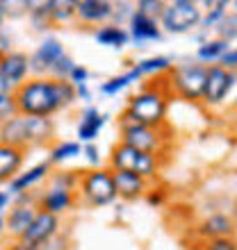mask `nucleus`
<instances>
[{
  "instance_id": "obj_1",
  "label": "nucleus",
  "mask_w": 237,
  "mask_h": 250,
  "mask_svg": "<svg viewBox=\"0 0 237 250\" xmlns=\"http://www.w3.org/2000/svg\"><path fill=\"white\" fill-rule=\"evenodd\" d=\"M169 100H171V93H169V84H166L165 75V78H158V82L146 84L137 93H132L118 123H139L160 130L166 125Z\"/></svg>"
},
{
  "instance_id": "obj_2",
  "label": "nucleus",
  "mask_w": 237,
  "mask_h": 250,
  "mask_svg": "<svg viewBox=\"0 0 237 250\" xmlns=\"http://www.w3.org/2000/svg\"><path fill=\"white\" fill-rule=\"evenodd\" d=\"M16 112L32 119H53L59 107L57 80L53 78H27L21 86L12 91Z\"/></svg>"
},
{
  "instance_id": "obj_3",
  "label": "nucleus",
  "mask_w": 237,
  "mask_h": 250,
  "mask_svg": "<svg viewBox=\"0 0 237 250\" xmlns=\"http://www.w3.org/2000/svg\"><path fill=\"white\" fill-rule=\"evenodd\" d=\"M107 168L112 173L125 171V173H135L139 178H144L146 182H151L160 175L162 168V157L158 155H148V152H139L130 146L117 144L107 157Z\"/></svg>"
},
{
  "instance_id": "obj_4",
  "label": "nucleus",
  "mask_w": 237,
  "mask_h": 250,
  "mask_svg": "<svg viewBox=\"0 0 237 250\" xmlns=\"http://www.w3.org/2000/svg\"><path fill=\"white\" fill-rule=\"evenodd\" d=\"M205 71L208 66L198 62H185V64H173L171 71L166 73V84L171 98H183L187 103H201L205 84Z\"/></svg>"
},
{
  "instance_id": "obj_5",
  "label": "nucleus",
  "mask_w": 237,
  "mask_h": 250,
  "mask_svg": "<svg viewBox=\"0 0 237 250\" xmlns=\"http://www.w3.org/2000/svg\"><path fill=\"white\" fill-rule=\"evenodd\" d=\"M78 200H82L87 207H94V209L112 205L117 200L112 171L107 166L82 171V178L78 185Z\"/></svg>"
},
{
  "instance_id": "obj_6",
  "label": "nucleus",
  "mask_w": 237,
  "mask_h": 250,
  "mask_svg": "<svg viewBox=\"0 0 237 250\" xmlns=\"http://www.w3.org/2000/svg\"><path fill=\"white\" fill-rule=\"evenodd\" d=\"M203 9L194 0H171L165 2L158 16V25L162 32L169 34H185L201 25Z\"/></svg>"
},
{
  "instance_id": "obj_7",
  "label": "nucleus",
  "mask_w": 237,
  "mask_h": 250,
  "mask_svg": "<svg viewBox=\"0 0 237 250\" xmlns=\"http://www.w3.org/2000/svg\"><path fill=\"white\" fill-rule=\"evenodd\" d=\"M118 144L130 146L139 152H148V155H165V137H162V127H146L139 123H118Z\"/></svg>"
},
{
  "instance_id": "obj_8",
  "label": "nucleus",
  "mask_w": 237,
  "mask_h": 250,
  "mask_svg": "<svg viewBox=\"0 0 237 250\" xmlns=\"http://www.w3.org/2000/svg\"><path fill=\"white\" fill-rule=\"evenodd\" d=\"M235 82H237V75L233 71H226V68H221V66H217V64L208 66L201 103L208 107L221 105V103L228 98V93L235 89Z\"/></svg>"
},
{
  "instance_id": "obj_9",
  "label": "nucleus",
  "mask_w": 237,
  "mask_h": 250,
  "mask_svg": "<svg viewBox=\"0 0 237 250\" xmlns=\"http://www.w3.org/2000/svg\"><path fill=\"white\" fill-rule=\"evenodd\" d=\"M62 55H66L64 43L57 37H46L32 55H27L30 57V75L32 78H48V71L53 68V64Z\"/></svg>"
},
{
  "instance_id": "obj_10",
  "label": "nucleus",
  "mask_w": 237,
  "mask_h": 250,
  "mask_svg": "<svg viewBox=\"0 0 237 250\" xmlns=\"http://www.w3.org/2000/svg\"><path fill=\"white\" fill-rule=\"evenodd\" d=\"M59 228H62V218L53 216V214H48V211L37 209L32 223H30V228L25 230V234H23L21 241H25V244H30V246L41 248V246H46L50 239L57 237Z\"/></svg>"
},
{
  "instance_id": "obj_11",
  "label": "nucleus",
  "mask_w": 237,
  "mask_h": 250,
  "mask_svg": "<svg viewBox=\"0 0 237 250\" xmlns=\"http://www.w3.org/2000/svg\"><path fill=\"white\" fill-rule=\"evenodd\" d=\"M78 193L75 191H66V189H55V187H46L44 193H39L37 198V209L48 211L53 216H62L69 211L75 209L78 205Z\"/></svg>"
},
{
  "instance_id": "obj_12",
  "label": "nucleus",
  "mask_w": 237,
  "mask_h": 250,
  "mask_svg": "<svg viewBox=\"0 0 237 250\" xmlns=\"http://www.w3.org/2000/svg\"><path fill=\"white\" fill-rule=\"evenodd\" d=\"M112 12L110 0H75V21L82 25H105L112 21Z\"/></svg>"
},
{
  "instance_id": "obj_13",
  "label": "nucleus",
  "mask_w": 237,
  "mask_h": 250,
  "mask_svg": "<svg viewBox=\"0 0 237 250\" xmlns=\"http://www.w3.org/2000/svg\"><path fill=\"white\" fill-rule=\"evenodd\" d=\"M0 78L12 86V91L23 84L27 78H32L30 75V57H27V53H21V50L7 53L2 57V64H0Z\"/></svg>"
},
{
  "instance_id": "obj_14",
  "label": "nucleus",
  "mask_w": 237,
  "mask_h": 250,
  "mask_svg": "<svg viewBox=\"0 0 237 250\" xmlns=\"http://www.w3.org/2000/svg\"><path fill=\"white\" fill-rule=\"evenodd\" d=\"M53 171V166L48 164V162H39V164L30 166L27 171H21L16 178L7 185V191H9V196H21V193H27V191H32L37 185L41 182H46L48 175Z\"/></svg>"
},
{
  "instance_id": "obj_15",
  "label": "nucleus",
  "mask_w": 237,
  "mask_h": 250,
  "mask_svg": "<svg viewBox=\"0 0 237 250\" xmlns=\"http://www.w3.org/2000/svg\"><path fill=\"white\" fill-rule=\"evenodd\" d=\"M110 116L107 114H100V109L87 105L82 112H80V123H78V144H96L100 130L107 125Z\"/></svg>"
},
{
  "instance_id": "obj_16",
  "label": "nucleus",
  "mask_w": 237,
  "mask_h": 250,
  "mask_svg": "<svg viewBox=\"0 0 237 250\" xmlns=\"http://www.w3.org/2000/svg\"><path fill=\"white\" fill-rule=\"evenodd\" d=\"M114 178V189H117V198L125 200V203H135L139 198L146 196V191L151 189V182H146L144 178H139L135 173L117 171L112 173Z\"/></svg>"
},
{
  "instance_id": "obj_17",
  "label": "nucleus",
  "mask_w": 237,
  "mask_h": 250,
  "mask_svg": "<svg viewBox=\"0 0 237 250\" xmlns=\"http://www.w3.org/2000/svg\"><path fill=\"white\" fill-rule=\"evenodd\" d=\"M128 37L135 43H146V41H160L162 39V30L158 25V19L144 16L142 12L132 9L130 19H128Z\"/></svg>"
},
{
  "instance_id": "obj_18",
  "label": "nucleus",
  "mask_w": 237,
  "mask_h": 250,
  "mask_svg": "<svg viewBox=\"0 0 237 250\" xmlns=\"http://www.w3.org/2000/svg\"><path fill=\"white\" fill-rule=\"evenodd\" d=\"M34 214H37L34 205H14L12 203V207L7 209V216H2L5 218V234H9L14 241L23 239L25 230L32 223Z\"/></svg>"
},
{
  "instance_id": "obj_19",
  "label": "nucleus",
  "mask_w": 237,
  "mask_h": 250,
  "mask_svg": "<svg viewBox=\"0 0 237 250\" xmlns=\"http://www.w3.org/2000/svg\"><path fill=\"white\" fill-rule=\"evenodd\" d=\"M25 150L14 148V146L0 144V185H9L25 164Z\"/></svg>"
},
{
  "instance_id": "obj_20",
  "label": "nucleus",
  "mask_w": 237,
  "mask_h": 250,
  "mask_svg": "<svg viewBox=\"0 0 237 250\" xmlns=\"http://www.w3.org/2000/svg\"><path fill=\"white\" fill-rule=\"evenodd\" d=\"M198 234L208 241V239H217V237H235V221L233 216L228 214H210V216H205L198 225Z\"/></svg>"
},
{
  "instance_id": "obj_21",
  "label": "nucleus",
  "mask_w": 237,
  "mask_h": 250,
  "mask_svg": "<svg viewBox=\"0 0 237 250\" xmlns=\"http://www.w3.org/2000/svg\"><path fill=\"white\" fill-rule=\"evenodd\" d=\"M55 137V123L53 119H32L27 116L25 123V152L37 146H46Z\"/></svg>"
},
{
  "instance_id": "obj_22",
  "label": "nucleus",
  "mask_w": 237,
  "mask_h": 250,
  "mask_svg": "<svg viewBox=\"0 0 237 250\" xmlns=\"http://www.w3.org/2000/svg\"><path fill=\"white\" fill-rule=\"evenodd\" d=\"M94 39L96 43L105 48H112V50H123L128 46V30L123 25H117V23H105V25H98L94 30Z\"/></svg>"
},
{
  "instance_id": "obj_23",
  "label": "nucleus",
  "mask_w": 237,
  "mask_h": 250,
  "mask_svg": "<svg viewBox=\"0 0 237 250\" xmlns=\"http://www.w3.org/2000/svg\"><path fill=\"white\" fill-rule=\"evenodd\" d=\"M173 62L165 55H155V57H146V60H139L130 66L132 71L137 73L139 78H165L166 73L171 71Z\"/></svg>"
},
{
  "instance_id": "obj_24",
  "label": "nucleus",
  "mask_w": 237,
  "mask_h": 250,
  "mask_svg": "<svg viewBox=\"0 0 237 250\" xmlns=\"http://www.w3.org/2000/svg\"><path fill=\"white\" fill-rule=\"evenodd\" d=\"M228 48H233V43L219 39V37H214V39H205V41H201V46L196 48V62L198 64H203V66L217 64L219 57H221Z\"/></svg>"
},
{
  "instance_id": "obj_25",
  "label": "nucleus",
  "mask_w": 237,
  "mask_h": 250,
  "mask_svg": "<svg viewBox=\"0 0 237 250\" xmlns=\"http://www.w3.org/2000/svg\"><path fill=\"white\" fill-rule=\"evenodd\" d=\"M82 155V146L78 141H57L55 146H50L48 150V164L55 166V164H64V162H71V159L80 157Z\"/></svg>"
},
{
  "instance_id": "obj_26",
  "label": "nucleus",
  "mask_w": 237,
  "mask_h": 250,
  "mask_svg": "<svg viewBox=\"0 0 237 250\" xmlns=\"http://www.w3.org/2000/svg\"><path fill=\"white\" fill-rule=\"evenodd\" d=\"M27 19L32 23V27L37 32H46L53 27V0L46 2H34L27 12Z\"/></svg>"
},
{
  "instance_id": "obj_27",
  "label": "nucleus",
  "mask_w": 237,
  "mask_h": 250,
  "mask_svg": "<svg viewBox=\"0 0 237 250\" xmlns=\"http://www.w3.org/2000/svg\"><path fill=\"white\" fill-rule=\"evenodd\" d=\"M80 178H82V171H75V168H57V171H50L46 182H48V187H55V189H66V191H75V193H78Z\"/></svg>"
},
{
  "instance_id": "obj_28",
  "label": "nucleus",
  "mask_w": 237,
  "mask_h": 250,
  "mask_svg": "<svg viewBox=\"0 0 237 250\" xmlns=\"http://www.w3.org/2000/svg\"><path fill=\"white\" fill-rule=\"evenodd\" d=\"M201 7H208V9H203V16H201V27L203 30L217 27L228 16V2H224V0H210V2H203Z\"/></svg>"
},
{
  "instance_id": "obj_29",
  "label": "nucleus",
  "mask_w": 237,
  "mask_h": 250,
  "mask_svg": "<svg viewBox=\"0 0 237 250\" xmlns=\"http://www.w3.org/2000/svg\"><path fill=\"white\" fill-rule=\"evenodd\" d=\"M139 75L132 68H128L125 73H121V75H114V78H110L107 82H103L100 84V93H105V96H117V93L125 91L128 86H132L135 82H139Z\"/></svg>"
},
{
  "instance_id": "obj_30",
  "label": "nucleus",
  "mask_w": 237,
  "mask_h": 250,
  "mask_svg": "<svg viewBox=\"0 0 237 250\" xmlns=\"http://www.w3.org/2000/svg\"><path fill=\"white\" fill-rule=\"evenodd\" d=\"M75 23V0H53V25Z\"/></svg>"
},
{
  "instance_id": "obj_31",
  "label": "nucleus",
  "mask_w": 237,
  "mask_h": 250,
  "mask_svg": "<svg viewBox=\"0 0 237 250\" xmlns=\"http://www.w3.org/2000/svg\"><path fill=\"white\" fill-rule=\"evenodd\" d=\"M73 66H75V62L69 57V55H62L57 62L53 64V68L48 71V78L53 80H69V75H71Z\"/></svg>"
},
{
  "instance_id": "obj_32",
  "label": "nucleus",
  "mask_w": 237,
  "mask_h": 250,
  "mask_svg": "<svg viewBox=\"0 0 237 250\" xmlns=\"http://www.w3.org/2000/svg\"><path fill=\"white\" fill-rule=\"evenodd\" d=\"M219 39L228 41V43H235V37H237V14L231 12L226 16L221 23H219Z\"/></svg>"
},
{
  "instance_id": "obj_33",
  "label": "nucleus",
  "mask_w": 237,
  "mask_h": 250,
  "mask_svg": "<svg viewBox=\"0 0 237 250\" xmlns=\"http://www.w3.org/2000/svg\"><path fill=\"white\" fill-rule=\"evenodd\" d=\"M162 7H165V2H162V0H139L137 5H135V9H137V12H142L144 16L158 19L160 12H162Z\"/></svg>"
},
{
  "instance_id": "obj_34",
  "label": "nucleus",
  "mask_w": 237,
  "mask_h": 250,
  "mask_svg": "<svg viewBox=\"0 0 237 250\" xmlns=\"http://www.w3.org/2000/svg\"><path fill=\"white\" fill-rule=\"evenodd\" d=\"M16 103H14V96L7 93V96H0V125L9 121L12 116H16Z\"/></svg>"
},
{
  "instance_id": "obj_35",
  "label": "nucleus",
  "mask_w": 237,
  "mask_h": 250,
  "mask_svg": "<svg viewBox=\"0 0 237 250\" xmlns=\"http://www.w3.org/2000/svg\"><path fill=\"white\" fill-rule=\"evenodd\" d=\"M205 250H237L235 237H217L205 241Z\"/></svg>"
},
{
  "instance_id": "obj_36",
  "label": "nucleus",
  "mask_w": 237,
  "mask_h": 250,
  "mask_svg": "<svg viewBox=\"0 0 237 250\" xmlns=\"http://www.w3.org/2000/svg\"><path fill=\"white\" fill-rule=\"evenodd\" d=\"M82 157L87 159V164L92 166V168H100V148L96 144L82 146Z\"/></svg>"
},
{
  "instance_id": "obj_37",
  "label": "nucleus",
  "mask_w": 237,
  "mask_h": 250,
  "mask_svg": "<svg viewBox=\"0 0 237 250\" xmlns=\"http://www.w3.org/2000/svg\"><path fill=\"white\" fill-rule=\"evenodd\" d=\"M69 82H71L73 86L87 84V82H89V71H87V66H82V64H75V66H73L71 75H69Z\"/></svg>"
},
{
  "instance_id": "obj_38",
  "label": "nucleus",
  "mask_w": 237,
  "mask_h": 250,
  "mask_svg": "<svg viewBox=\"0 0 237 250\" xmlns=\"http://www.w3.org/2000/svg\"><path fill=\"white\" fill-rule=\"evenodd\" d=\"M217 66H221V68H226V71L235 73V68H237V50H235V48H228V50L219 57Z\"/></svg>"
},
{
  "instance_id": "obj_39",
  "label": "nucleus",
  "mask_w": 237,
  "mask_h": 250,
  "mask_svg": "<svg viewBox=\"0 0 237 250\" xmlns=\"http://www.w3.org/2000/svg\"><path fill=\"white\" fill-rule=\"evenodd\" d=\"M144 198H146V200H148L151 205H162V203L166 200V191H165V189H148Z\"/></svg>"
},
{
  "instance_id": "obj_40",
  "label": "nucleus",
  "mask_w": 237,
  "mask_h": 250,
  "mask_svg": "<svg viewBox=\"0 0 237 250\" xmlns=\"http://www.w3.org/2000/svg\"><path fill=\"white\" fill-rule=\"evenodd\" d=\"M75 98L82 100V103H89V100H92V91H89V84L75 86Z\"/></svg>"
},
{
  "instance_id": "obj_41",
  "label": "nucleus",
  "mask_w": 237,
  "mask_h": 250,
  "mask_svg": "<svg viewBox=\"0 0 237 250\" xmlns=\"http://www.w3.org/2000/svg\"><path fill=\"white\" fill-rule=\"evenodd\" d=\"M0 53L2 55L12 53V39H9V34L2 32V27H0Z\"/></svg>"
},
{
  "instance_id": "obj_42",
  "label": "nucleus",
  "mask_w": 237,
  "mask_h": 250,
  "mask_svg": "<svg viewBox=\"0 0 237 250\" xmlns=\"http://www.w3.org/2000/svg\"><path fill=\"white\" fill-rule=\"evenodd\" d=\"M9 207H12V196H9V191L0 189V214H2V211H7Z\"/></svg>"
},
{
  "instance_id": "obj_43",
  "label": "nucleus",
  "mask_w": 237,
  "mask_h": 250,
  "mask_svg": "<svg viewBox=\"0 0 237 250\" xmlns=\"http://www.w3.org/2000/svg\"><path fill=\"white\" fill-rule=\"evenodd\" d=\"M7 250H41V248H37V246H30V244H25V241H12L9 244V248Z\"/></svg>"
},
{
  "instance_id": "obj_44",
  "label": "nucleus",
  "mask_w": 237,
  "mask_h": 250,
  "mask_svg": "<svg viewBox=\"0 0 237 250\" xmlns=\"http://www.w3.org/2000/svg\"><path fill=\"white\" fill-rule=\"evenodd\" d=\"M7 14H9V9H7V2H2V0H0V27H2V23H5Z\"/></svg>"
},
{
  "instance_id": "obj_45",
  "label": "nucleus",
  "mask_w": 237,
  "mask_h": 250,
  "mask_svg": "<svg viewBox=\"0 0 237 250\" xmlns=\"http://www.w3.org/2000/svg\"><path fill=\"white\" fill-rule=\"evenodd\" d=\"M7 93H12V86H9L5 80L0 78V96H7Z\"/></svg>"
},
{
  "instance_id": "obj_46",
  "label": "nucleus",
  "mask_w": 237,
  "mask_h": 250,
  "mask_svg": "<svg viewBox=\"0 0 237 250\" xmlns=\"http://www.w3.org/2000/svg\"><path fill=\"white\" fill-rule=\"evenodd\" d=\"M0 234H5V218H2V214H0Z\"/></svg>"
},
{
  "instance_id": "obj_47",
  "label": "nucleus",
  "mask_w": 237,
  "mask_h": 250,
  "mask_svg": "<svg viewBox=\"0 0 237 250\" xmlns=\"http://www.w3.org/2000/svg\"><path fill=\"white\" fill-rule=\"evenodd\" d=\"M2 57H5V55H2V53H0V64H2Z\"/></svg>"
}]
</instances>
